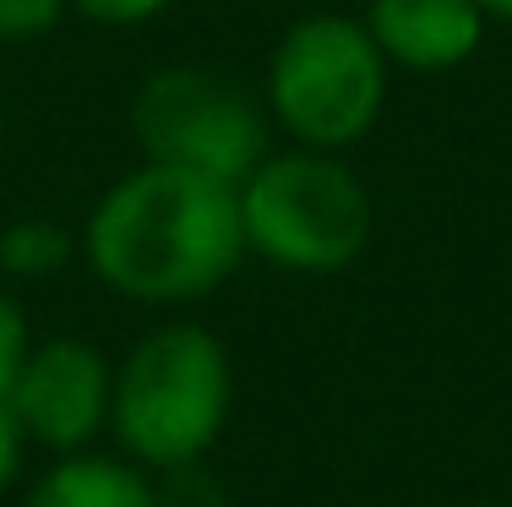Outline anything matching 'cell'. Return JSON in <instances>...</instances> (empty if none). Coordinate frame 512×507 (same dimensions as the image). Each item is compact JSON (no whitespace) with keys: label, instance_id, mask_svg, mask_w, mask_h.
<instances>
[{"label":"cell","instance_id":"1","mask_svg":"<svg viewBox=\"0 0 512 507\" xmlns=\"http://www.w3.org/2000/svg\"><path fill=\"white\" fill-rule=\"evenodd\" d=\"M93 279L137 306H191L251 257L240 191L175 164L142 159L115 175L82 224Z\"/></svg>","mask_w":512,"mask_h":507},{"label":"cell","instance_id":"2","mask_svg":"<svg viewBox=\"0 0 512 507\" xmlns=\"http://www.w3.org/2000/svg\"><path fill=\"white\" fill-rule=\"evenodd\" d=\"M393 66L360 17L306 11L278 33L262 71V104L278 137L295 148L349 153L382 126Z\"/></svg>","mask_w":512,"mask_h":507},{"label":"cell","instance_id":"3","mask_svg":"<svg viewBox=\"0 0 512 507\" xmlns=\"http://www.w3.org/2000/svg\"><path fill=\"white\" fill-rule=\"evenodd\" d=\"M229 398H235L229 349L197 322H164L142 333L115 366L109 426L120 448L148 469L202 464L229 420Z\"/></svg>","mask_w":512,"mask_h":507},{"label":"cell","instance_id":"4","mask_svg":"<svg viewBox=\"0 0 512 507\" xmlns=\"http://www.w3.org/2000/svg\"><path fill=\"white\" fill-rule=\"evenodd\" d=\"M240 224L246 251L273 262L278 273L327 279L371 246L376 202L355 175L349 153L322 148H273L240 180Z\"/></svg>","mask_w":512,"mask_h":507},{"label":"cell","instance_id":"5","mask_svg":"<svg viewBox=\"0 0 512 507\" xmlns=\"http://www.w3.org/2000/svg\"><path fill=\"white\" fill-rule=\"evenodd\" d=\"M126 126L137 153L191 175L240 186L273 153V120L262 93L207 66H158L131 93Z\"/></svg>","mask_w":512,"mask_h":507},{"label":"cell","instance_id":"6","mask_svg":"<svg viewBox=\"0 0 512 507\" xmlns=\"http://www.w3.org/2000/svg\"><path fill=\"white\" fill-rule=\"evenodd\" d=\"M6 404L17 409L28 442L82 453V442H93L109 426L115 366L82 338H39L11 377Z\"/></svg>","mask_w":512,"mask_h":507},{"label":"cell","instance_id":"7","mask_svg":"<svg viewBox=\"0 0 512 507\" xmlns=\"http://www.w3.org/2000/svg\"><path fill=\"white\" fill-rule=\"evenodd\" d=\"M360 22L387 66L409 77H447L469 66L491 33L474 0H365Z\"/></svg>","mask_w":512,"mask_h":507},{"label":"cell","instance_id":"8","mask_svg":"<svg viewBox=\"0 0 512 507\" xmlns=\"http://www.w3.org/2000/svg\"><path fill=\"white\" fill-rule=\"evenodd\" d=\"M22 507H158V486L137 464L104 453H60Z\"/></svg>","mask_w":512,"mask_h":507},{"label":"cell","instance_id":"9","mask_svg":"<svg viewBox=\"0 0 512 507\" xmlns=\"http://www.w3.org/2000/svg\"><path fill=\"white\" fill-rule=\"evenodd\" d=\"M82 235H71L60 219H44V213H33V219H11L0 229V273L6 279H55L60 268H66L71 257H77Z\"/></svg>","mask_w":512,"mask_h":507},{"label":"cell","instance_id":"10","mask_svg":"<svg viewBox=\"0 0 512 507\" xmlns=\"http://www.w3.org/2000/svg\"><path fill=\"white\" fill-rule=\"evenodd\" d=\"M71 17V0H0V44H39Z\"/></svg>","mask_w":512,"mask_h":507},{"label":"cell","instance_id":"11","mask_svg":"<svg viewBox=\"0 0 512 507\" xmlns=\"http://www.w3.org/2000/svg\"><path fill=\"white\" fill-rule=\"evenodd\" d=\"M175 0H71V17L93 22V28L109 33H131V28H148L158 22Z\"/></svg>","mask_w":512,"mask_h":507},{"label":"cell","instance_id":"12","mask_svg":"<svg viewBox=\"0 0 512 507\" xmlns=\"http://www.w3.org/2000/svg\"><path fill=\"white\" fill-rule=\"evenodd\" d=\"M164 486H158V507H229L224 486L202 475V464H180V469H164Z\"/></svg>","mask_w":512,"mask_h":507},{"label":"cell","instance_id":"13","mask_svg":"<svg viewBox=\"0 0 512 507\" xmlns=\"http://www.w3.org/2000/svg\"><path fill=\"white\" fill-rule=\"evenodd\" d=\"M28 349H33L28 317H22L17 295H11L6 284H0V393L11 388V377H17V366L28 360Z\"/></svg>","mask_w":512,"mask_h":507},{"label":"cell","instance_id":"14","mask_svg":"<svg viewBox=\"0 0 512 507\" xmlns=\"http://www.w3.org/2000/svg\"><path fill=\"white\" fill-rule=\"evenodd\" d=\"M22 453H28V431H22L17 409H11V404H6V393H0V497H6V486L17 480Z\"/></svg>","mask_w":512,"mask_h":507},{"label":"cell","instance_id":"15","mask_svg":"<svg viewBox=\"0 0 512 507\" xmlns=\"http://www.w3.org/2000/svg\"><path fill=\"white\" fill-rule=\"evenodd\" d=\"M474 6L485 11V22H502V28H512V0H474Z\"/></svg>","mask_w":512,"mask_h":507},{"label":"cell","instance_id":"16","mask_svg":"<svg viewBox=\"0 0 512 507\" xmlns=\"http://www.w3.org/2000/svg\"><path fill=\"white\" fill-rule=\"evenodd\" d=\"M0 142H6V93H0Z\"/></svg>","mask_w":512,"mask_h":507},{"label":"cell","instance_id":"17","mask_svg":"<svg viewBox=\"0 0 512 507\" xmlns=\"http://www.w3.org/2000/svg\"><path fill=\"white\" fill-rule=\"evenodd\" d=\"M480 507H507V502H480Z\"/></svg>","mask_w":512,"mask_h":507}]
</instances>
